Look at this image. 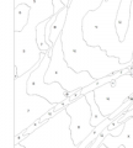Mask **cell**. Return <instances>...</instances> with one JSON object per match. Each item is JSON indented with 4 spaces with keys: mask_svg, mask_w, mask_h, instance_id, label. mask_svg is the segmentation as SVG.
I'll return each instance as SVG.
<instances>
[{
    "mask_svg": "<svg viewBox=\"0 0 133 148\" xmlns=\"http://www.w3.org/2000/svg\"><path fill=\"white\" fill-rule=\"evenodd\" d=\"M102 1L104 0H72L65 26L61 35L68 64L76 72H90L95 79L133 66V62L121 63L118 58L110 57L99 46H89L84 40L83 20L86 14L90 10H96Z\"/></svg>",
    "mask_w": 133,
    "mask_h": 148,
    "instance_id": "obj_1",
    "label": "cell"
},
{
    "mask_svg": "<svg viewBox=\"0 0 133 148\" xmlns=\"http://www.w3.org/2000/svg\"><path fill=\"white\" fill-rule=\"evenodd\" d=\"M26 3L31 8L29 24L22 31H15V77L32 69L42 59L36 38V27L40 22L54 15L53 0H15V5Z\"/></svg>",
    "mask_w": 133,
    "mask_h": 148,
    "instance_id": "obj_2",
    "label": "cell"
},
{
    "mask_svg": "<svg viewBox=\"0 0 133 148\" xmlns=\"http://www.w3.org/2000/svg\"><path fill=\"white\" fill-rule=\"evenodd\" d=\"M38 64L27 73L15 77V136L26 131L38 119L57 105L40 95L27 92L29 78L31 73L38 67Z\"/></svg>",
    "mask_w": 133,
    "mask_h": 148,
    "instance_id": "obj_3",
    "label": "cell"
},
{
    "mask_svg": "<svg viewBox=\"0 0 133 148\" xmlns=\"http://www.w3.org/2000/svg\"><path fill=\"white\" fill-rule=\"evenodd\" d=\"M26 148H78L72 138L70 116L65 108L21 140Z\"/></svg>",
    "mask_w": 133,
    "mask_h": 148,
    "instance_id": "obj_4",
    "label": "cell"
},
{
    "mask_svg": "<svg viewBox=\"0 0 133 148\" xmlns=\"http://www.w3.org/2000/svg\"><path fill=\"white\" fill-rule=\"evenodd\" d=\"M44 80L46 83L57 82L67 90V92H73L90 85L96 79L91 75L90 72H76L68 64L64 56L62 38L59 37L52 47L51 63L46 72Z\"/></svg>",
    "mask_w": 133,
    "mask_h": 148,
    "instance_id": "obj_5",
    "label": "cell"
},
{
    "mask_svg": "<svg viewBox=\"0 0 133 148\" xmlns=\"http://www.w3.org/2000/svg\"><path fill=\"white\" fill-rule=\"evenodd\" d=\"M95 100L105 116L113 114L133 96V72L121 74L115 80L95 89Z\"/></svg>",
    "mask_w": 133,
    "mask_h": 148,
    "instance_id": "obj_6",
    "label": "cell"
},
{
    "mask_svg": "<svg viewBox=\"0 0 133 148\" xmlns=\"http://www.w3.org/2000/svg\"><path fill=\"white\" fill-rule=\"evenodd\" d=\"M51 63V54L42 52L38 67L31 73L27 82V92L40 95L53 104H61L68 98V92L59 83H46L44 75Z\"/></svg>",
    "mask_w": 133,
    "mask_h": 148,
    "instance_id": "obj_7",
    "label": "cell"
},
{
    "mask_svg": "<svg viewBox=\"0 0 133 148\" xmlns=\"http://www.w3.org/2000/svg\"><path fill=\"white\" fill-rule=\"evenodd\" d=\"M68 115L70 116V132L72 138L76 146L88 137L96 126L91 125V108L85 95L79 96L69 105L65 106Z\"/></svg>",
    "mask_w": 133,
    "mask_h": 148,
    "instance_id": "obj_8",
    "label": "cell"
},
{
    "mask_svg": "<svg viewBox=\"0 0 133 148\" xmlns=\"http://www.w3.org/2000/svg\"><path fill=\"white\" fill-rule=\"evenodd\" d=\"M104 145L108 148H117L120 146H125L126 148H133V116L128 117L125 121L123 131L118 136L108 135L105 137Z\"/></svg>",
    "mask_w": 133,
    "mask_h": 148,
    "instance_id": "obj_9",
    "label": "cell"
},
{
    "mask_svg": "<svg viewBox=\"0 0 133 148\" xmlns=\"http://www.w3.org/2000/svg\"><path fill=\"white\" fill-rule=\"evenodd\" d=\"M132 1L133 0H121L120 5H118L117 16H116V31H117L118 38L121 41L126 40L128 26H130Z\"/></svg>",
    "mask_w": 133,
    "mask_h": 148,
    "instance_id": "obj_10",
    "label": "cell"
},
{
    "mask_svg": "<svg viewBox=\"0 0 133 148\" xmlns=\"http://www.w3.org/2000/svg\"><path fill=\"white\" fill-rule=\"evenodd\" d=\"M68 9L69 6H64L58 14H56V21L53 22V25L51 26V30H49V40H51L52 43H56V41L61 37L63 29L65 26L67 22V16H68Z\"/></svg>",
    "mask_w": 133,
    "mask_h": 148,
    "instance_id": "obj_11",
    "label": "cell"
},
{
    "mask_svg": "<svg viewBox=\"0 0 133 148\" xmlns=\"http://www.w3.org/2000/svg\"><path fill=\"white\" fill-rule=\"evenodd\" d=\"M31 8L26 3L15 5V31H22L29 24Z\"/></svg>",
    "mask_w": 133,
    "mask_h": 148,
    "instance_id": "obj_12",
    "label": "cell"
},
{
    "mask_svg": "<svg viewBox=\"0 0 133 148\" xmlns=\"http://www.w3.org/2000/svg\"><path fill=\"white\" fill-rule=\"evenodd\" d=\"M85 96H86V99H88L89 104H90L91 114H93V116H91V125H93V126H98V125H100L102 121H105L108 116H105V115L101 112V110H100L99 105L95 100V91L86 92Z\"/></svg>",
    "mask_w": 133,
    "mask_h": 148,
    "instance_id": "obj_13",
    "label": "cell"
},
{
    "mask_svg": "<svg viewBox=\"0 0 133 148\" xmlns=\"http://www.w3.org/2000/svg\"><path fill=\"white\" fill-rule=\"evenodd\" d=\"M48 20H44V21L40 22V24L37 25V27H36V38H37V45H38L40 49L44 53L51 54L52 53V47L48 45L47 38H46V26H47Z\"/></svg>",
    "mask_w": 133,
    "mask_h": 148,
    "instance_id": "obj_14",
    "label": "cell"
},
{
    "mask_svg": "<svg viewBox=\"0 0 133 148\" xmlns=\"http://www.w3.org/2000/svg\"><path fill=\"white\" fill-rule=\"evenodd\" d=\"M113 121H115V120H112V119L107 117L106 120H105V121H102V122L100 123V125H98V126L95 127L94 131L91 132L90 135H89L88 137H86L85 140L83 141L79 146H78V148H89V146L91 145V143H93V142L96 140V138H98L100 135H101L104 130H105V128H107V127H108L110 125H111Z\"/></svg>",
    "mask_w": 133,
    "mask_h": 148,
    "instance_id": "obj_15",
    "label": "cell"
},
{
    "mask_svg": "<svg viewBox=\"0 0 133 148\" xmlns=\"http://www.w3.org/2000/svg\"><path fill=\"white\" fill-rule=\"evenodd\" d=\"M123 127H125V122H122L120 123L116 128H113V130H110V135H112V136H118L120 133L123 131Z\"/></svg>",
    "mask_w": 133,
    "mask_h": 148,
    "instance_id": "obj_16",
    "label": "cell"
},
{
    "mask_svg": "<svg viewBox=\"0 0 133 148\" xmlns=\"http://www.w3.org/2000/svg\"><path fill=\"white\" fill-rule=\"evenodd\" d=\"M53 4H54V14H58L64 6H65L62 0H53Z\"/></svg>",
    "mask_w": 133,
    "mask_h": 148,
    "instance_id": "obj_17",
    "label": "cell"
},
{
    "mask_svg": "<svg viewBox=\"0 0 133 148\" xmlns=\"http://www.w3.org/2000/svg\"><path fill=\"white\" fill-rule=\"evenodd\" d=\"M99 148H108V147L106 145H104V143H101V145L99 146ZM117 148H126V147L125 146H120V147H117Z\"/></svg>",
    "mask_w": 133,
    "mask_h": 148,
    "instance_id": "obj_18",
    "label": "cell"
},
{
    "mask_svg": "<svg viewBox=\"0 0 133 148\" xmlns=\"http://www.w3.org/2000/svg\"><path fill=\"white\" fill-rule=\"evenodd\" d=\"M15 148H26V147H25V146H22L21 143H16V145H15Z\"/></svg>",
    "mask_w": 133,
    "mask_h": 148,
    "instance_id": "obj_19",
    "label": "cell"
}]
</instances>
